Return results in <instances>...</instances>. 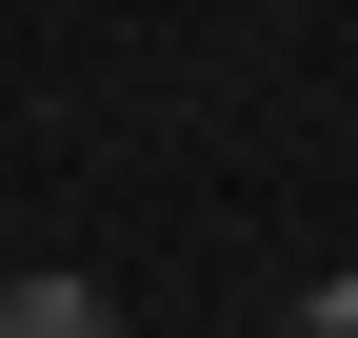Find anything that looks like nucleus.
<instances>
[{"instance_id": "f257e3e1", "label": "nucleus", "mask_w": 358, "mask_h": 338, "mask_svg": "<svg viewBox=\"0 0 358 338\" xmlns=\"http://www.w3.org/2000/svg\"><path fill=\"white\" fill-rule=\"evenodd\" d=\"M0 338H120V299H100V279H20V299H0Z\"/></svg>"}, {"instance_id": "f03ea898", "label": "nucleus", "mask_w": 358, "mask_h": 338, "mask_svg": "<svg viewBox=\"0 0 358 338\" xmlns=\"http://www.w3.org/2000/svg\"><path fill=\"white\" fill-rule=\"evenodd\" d=\"M279 338H358V279H319V299H299V318H279Z\"/></svg>"}]
</instances>
